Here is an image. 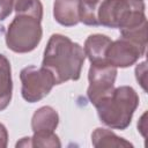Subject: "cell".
Masks as SVG:
<instances>
[{
    "instance_id": "1",
    "label": "cell",
    "mask_w": 148,
    "mask_h": 148,
    "mask_svg": "<svg viewBox=\"0 0 148 148\" xmlns=\"http://www.w3.org/2000/svg\"><path fill=\"white\" fill-rule=\"evenodd\" d=\"M86 58L84 50L77 43L62 35H52L44 51L42 67L51 72L56 84L80 77Z\"/></svg>"
},
{
    "instance_id": "2",
    "label": "cell",
    "mask_w": 148,
    "mask_h": 148,
    "mask_svg": "<svg viewBox=\"0 0 148 148\" xmlns=\"http://www.w3.org/2000/svg\"><path fill=\"white\" fill-rule=\"evenodd\" d=\"M138 104L139 97L135 90L124 86L113 89L94 105L97 109L101 120L105 125L111 128L124 130L130 125Z\"/></svg>"
},
{
    "instance_id": "3",
    "label": "cell",
    "mask_w": 148,
    "mask_h": 148,
    "mask_svg": "<svg viewBox=\"0 0 148 148\" xmlns=\"http://www.w3.org/2000/svg\"><path fill=\"white\" fill-rule=\"evenodd\" d=\"M98 24L128 29L146 22L142 0H104L97 8Z\"/></svg>"
},
{
    "instance_id": "4",
    "label": "cell",
    "mask_w": 148,
    "mask_h": 148,
    "mask_svg": "<svg viewBox=\"0 0 148 148\" xmlns=\"http://www.w3.org/2000/svg\"><path fill=\"white\" fill-rule=\"evenodd\" d=\"M40 21L30 14H17L7 30V46L18 53L32 51L42 39Z\"/></svg>"
},
{
    "instance_id": "5",
    "label": "cell",
    "mask_w": 148,
    "mask_h": 148,
    "mask_svg": "<svg viewBox=\"0 0 148 148\" xmlns=\"http://www.w3.org/2000/svg\"><path fill=\"white\" fill-rule=\"evenodd\" d=\"M20 77L22 81V96L29 103L44 98L56 84L51 72L44 67L28 66L21 71Z\"/></svg>"
},
{
    "instance_id": "6",
    "label": "cell",
    "mask_w": 148,
    "mask_h": 148,
    "mask_svg": "<svg viewBox=\"0 0 148 148\" xmlns=\"http://www.w3.org/2000/svg\"><path fill=\"white\" fill-rule=\"evenodd\" d=\"M116 75V67L108 62L91 64L88 75V97L92 104H96L101 98L105 97L113 90Z\"/></svg>"
},
{
    "instance_id": "7",
    "label": "cell",
    "mask_w": 148,
    "mask_h": 148,
    "mask_svg": "<svg viewBox=\"0 0 148 148\" xmlns=\"http://www.w3.org/2000/svg\"><path fill=\"white\" fill-rule=\"evenodd\" d=\"M145 47L121 37L111 42L106 51V62L114 67H127L133 65L145 53Z\"/></svg>"
},
{
    "instance_id": "8",
    "label": "cell",
    "mask_w": 148,
    "mask_h": 148,
    "mask_svg": "<svg viewBox=\"0 0 148 148\" xmlns=\"http://www.w3.org/2000/svg\"><path fill=\"white\" fill-rule=\"evenodd\" d=\"M111 39L104 35H90L84 43V53L91 64L106 62V51L111 44Z\"/></svg>"
},
{
    "instance_id": "9",
    "label": "cell",
    "mask_w": 148,
    "mask_h": 148,
    "mask_svg": "<svg viewBox=\"0 0 148 148\" xmlns=\"http://www.w3.org/2000/svg\"><path fill=\"white\" fill-rule=\"evenodd\" d=\"M53 15L57 22L62 25L72 27L79 23V1L77 0H56Z\"/></svg>"
},
{
    "instance_id": "10",
    "label": "cell",
    "mask_w": 148,
    "mask_h": 148,
    "mask_svg": "<svg viewBox=\"0 0 148 148\" xmlns=\"http://www.w3.org/2000/svg\"><path fill=\"white\" fill-rule=\"evenodd\" d=\"M58 125V113L51 106H43L38 109L31 121L34 133H52Z\"/></svg>"
},
{
    "instance_id": "11",
    "label": "cell",
    "mask_w": 148,
    "mask_h": 148,
    "mask_svg": "<svg viewBox=\"0 0 148 148\" xmlns=\"http://www.w3.org/2000/svg\"><path fill=\"white\" fill-rule=\"evenodd\" d=\"M12 75L8 59L0 54V111L6 109L12 98Z\"/></svg>"
},
{
    "instance_id": "12",
    "label": "cell",
    "mask_w": 148,
    "mask_h": 148,
    "mask_svg": "<svg viewBox=\"0 0 148 148\" xmlns=\"http://www.w3.org/2000/svg\"><path fill=\"white\" fill-rule=\"evenodd\" d=\"M91 141L95 147H131L132 143L117 136L109 130L96 128L91 135Z\"/></svg>"
},
{
    "instance_id": "13",
    "label": "cell",
    "mask_w": 148,
    "mask_h": 148,
    "mask_svg": "<svg viewBox=\"0 0 148 148\" xmlns=\"http://www.w3.org/2000/svg\"><path fill=\"white\" fill-rule=\"evenodd\" d=\"M79 1V18L88 25H97V8L101 0H77Z\"/></svg>"
},
{
    "instance_id": "14",
    "label": "cell",
    "mask_w": 148,
    "mask_h": 148,
    "mask_svg": "<svg viewBox=\"0 0 148 148\" xmlns=\"http://www.w3.org/2000/svg\"><path fill=\"white\" fill-rule=\"evenodd\" d=\"M17 14H30L39 20L43 16V7L39 0H10Z\"/></svg>"
},
{
    "instance_id": "15",
    "label": "cell",
    "mask_w": 148,
    "mask_h": 148,
    "mask_svg": "<svg viewBox=\"0 0 148 148\" xmlns=\"http://www.w3.org/2000/svg\"><path fill=\"white\" fill-rule=\"evenodd\" d=\"M30 147H60V141L58 136L52 133H34L32 138H29Z\"/></svg>"
},
{
    "instance_id": "16",
    "label": "cell",
    "mask_w": 148,
    "mask_h": 148,
    "mask_svg": "<svg viewBox=\"0 0 148 148\" xmlns=\"http://www.w3.org/2000/svg\"><path fill=\"white\" fill-rule=\"evenodd\" d=\"M135 73H136V79H138L139 83H140L141 87L146 90V77H147V75H146V73H147V71H146V62L140 64V65L136 67Z\"/></svg>"
},
{
    "instance_id": "17",
    "label": "cell",
    "mask_w": 148,
    "mask_h": 148,
    "mask_svg": "<svg viewBox=\"0 0 148 148\" xmlns=\"http://www.w3.org/2000/svg\"><path fill=\"white\" fill-rule=\"evenodd\" d=\"M12 8L10 0H0V20H5L10 14Z\"/></svg>"
},
{
    "instance_id": "18",
    "label": "cell",
    "mask_w": 148,
    "mask_h": 148,
    "mask_svg": "<svg viewBox=\"0 0 148 148\" xmlns=\"http://www.w3.org/2000/svg\"><path fill=\"white\" fill-rule=\"evenodd\" d=\"M7 138H8V134H7L6 127L2 124H0V148H3L7 146Z\"/></svg>"
},
{
    "instance_id": "19",
    "label": "cell",
    "mask_w": 148,
    "mask_h": 148,
    "mask_svg": "<svg viewBox=\"0 0 148 148\" xmlns=\"http://www.w3.org/2000/svg\"><path fill=\"white\" fill-rule=\"evenodd\" d=\"M141 123H142V124H146V113L142 116V118H141ZM146 128H147L146 126H143V127L139 126V130L141 131V133H142V135H143V136H146Z\"/></svg>"
}]
</instances>
